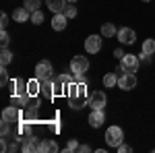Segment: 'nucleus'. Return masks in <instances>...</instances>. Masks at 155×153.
I'll list each match as a JSON object with an SVG mask.
<instances>
[{
    "label": "nucleus",
    "instance_id": "obj_1",
    "mask_svg": "<svg viewBox=\"0 0 155 153\" xmlns=\"http://www.w3.org/2000/svg\"><path fill=\"white\" fill-rule=\"evenodd\" d=\"M68 104H71L72 110H81V108L87 104V85L85 83H72L68 85Z\"/></svg>",
    "mask_w": 155,
    "mask_h": 153
},
{
    "label": "nucleus",
    "instance_id": "obj_2",
    "mask_svg": "<svg viewBox=\"0 0 155 153\" xmlns=\"http://www.w3.org/2000/svg\"><path fill=\"white\" fill-rule=\"evenodd\" d=\"M122 141H124V132L120 126H110L106 130V143L110 147H118V145H122Z\"/></svg>",
    "mask_w": 155,
    "mask_h": 153
},
{
    "label": "nucleus",
    "instance_id": "obj_3",
    "mask_svg": "<svg viewBox=\"0 0 155 153\" xmlns=\"http://www.w3.org/2000/svg\"><path fill=\"white\" fill-rule=\"evenodd\" d=\"M120 66H122L124 72H137V68H139V58L134 54H124L120 58Z\"/></svg>",
    "mask_w": 155,
    "mask_h": 153
},
{
    "label": "nucleus",
    "instance_id": "obj_4",
    "mask_svg": "<svg viewBox=\"0 0 155 153\" xmlns=\"http://www.w3.org/2000/svg\"><path fill=\"white\" fill-rule=\"evenodd\" d=\"M21 118H23L21 108H17V106H8L4 112H2V120H6V122H11V124H19Z\"/></svg>",
    "mask_w": 155,
    "mask_h": 153
},
{
    "label": "nucleus",
    "instance_id": "obj_5",
    "mask_svg": "<svg viewBox=\"0 0 155 153\" xmlns=\"http://www.w3.org/2000/svg\"><path fill=\"white\" fill-rule=\"evenodd\" d=\"M118 87L120 89H124V91H130L137 87V77H134V72H122L118 79Z\"/></svg>",
    "mask_w": 155,
    "mask_h": 153
},
{
    "label": "nucleus",
    "instance_id": "obj_6",
    "mask_svg": "<svg viewBox=\"0 0 155 153\" xmlns=\"http://www.w3.org/2000/svg\"><path fill=\"white\" fill-rule=\"evenodd\" d=\"M89 71V60L85 56H74L71 60V72L72 75H79V72H87Z\"/></svg>",
    "mask_w": 155,
    "mask_h": 153
},
{
    "label": "nucleus",
    "instance_id": "obj_7",
    "mask_svg": "<svg viewBox=\"0 0 155 153\" xmlns=\"http://www.w3.org/2000/svg\"><path fill=\"white\" fill-rule=\"evenodd\" d=\"M118 39H120V44H124V46H132L137 42V33H134V29L124 27V29L118 31Z\"/></svg>",
    "mask_w": 155,
    "mask_h": 153
},
{
    "label": "nucleus",
    "instance_id": "obj_8",
    "mask_svg": "<svg viewBox=\"0 0 155 153\" xmlns=\"http://www.w3.org/2000/svg\"><path fill=\"white\" fill-rule=\"evenodd\" d=\"M35 77L39 81H44V79H52V64H50L48 60H44V62H39L35 66Z\"/></svg>",
    "mask_w": 155,
    "mask_h": 153
},
{
    "label": "nucleus",
    "instance_id": "obj_9",
    "mask_svg": "<svg viewBox=\"0 0 155 153\" xmlns=\"http://www.w3.org/2000/svg\"><path fill=\"white\" fill-rule=\"evenodd\" d=\"M89 106H91V110H104V106H106V93L104 91L91 93L89 95Z\"/></svg>",
    "mask_w": 155,
    "mask_h": 153
},
{
    "label": "nucleus",
    "instance_id": "obj_10",
    "mask_svg": "<svg viewBox=\"0 0 155 153\" xmlns=\"http://www.w3.org/2000/svg\"><path fill=\"white\" fill-rule=\"evenodd\" d=\"M85 50H87L89 54H97V52L101 50V37L99 35H89L85 39Z\"/></svg>",
    "mask_w": 155,
    "mask_h": 153
},
{
    "label": "nucleus",
    "instance_id": "obj_11",
    "mask_svg": "<svg viewBox=\"0 0 155 153\" xmlns=\"http://www.w3.org/2000/svg\"><path fill=\"white\" fill-rule=\"evenodd\" d=\"M21 149L25 153H33V151H39V145H37V139L33 135H27L23 139V145H21Z\"/></svg>",
    "mask_w": 155,
    "mask_h": 153
},
{
    "label": "nucleus",
    "instance_id": "obj_12",
    "mask_svg": "<svg viewBox=\"0 0 155 153\" xmlns=\"http://www.w3.org/2000/svg\"><path fill=\"white\" fill-rule=\"evenodd\" d=\"M104 122H106L104 110H91V114H89V124H91L93 128H99Z\"/></svg>",
    "mask_w": 155,
    "mask_h": 153
},
{
    "label": "nucleus",
    "instance_id": "obj_13",
    "mask_svg": "<svg viewBox=\"0 0 155 153\" xmlns=\"http://www.w3.org/2000/svg\"><path fill=\"white\" fill-rule=\"evenodd\" d=\"M39 89H41V93L46 95V99H52V97H54V79H44V81H39Z\"/></svg>",
    "mask_w": 155,
    "mask_h": 153
},
{
    "label": "nucleus",
    "instance_id": "obj_14",
    "mask_svg": "<svg viewBox=\"0 0 155 153\" xmlns=\"http://www.w3.org/2000/svg\"><path fill=\"white\" fill-rule=\"evenodd\" d=\"M46 4L54 15H58V12H64V8L68 6V0H46Z\"/></svg>",
    "mask_w": 155,
    "mask_h": 153
},
{
    "label": "nucleus",
    "instance_id": "obj_15",
    "mask_svg": "<svg viewBox=\"0 0 155 153\" xmlns=\"http://www.w3.org/2000/svg\"><path fill=\"white\" fill-rule=\"evenodd\" d=\"M66 21H68V17H66L64 12L54 15V19H52V29H54V31H62V29L66 27Z\"/></svg>",
    "mask_w": 155,
    "mask_h": 153
},
{
    "label": "nucleus",
    "instance_id": "obj_16",
    "mask_svg": "<svg viewBox=\"0 0 155 153\" xmlns=\"http://www.w3.org/2000/svg\"><path fill=\"white\" fill-rule=\"evenodd\" d=\"M11 87H12V95H27V83L23 79H15L11 83Z\"/></svg>",
    "mask_w": 155,
    "mask_h": 153
},
{
    "label": "nucleus",
    "instance_id": "obj_17",
    "mask_svg": "<svg viewBox=\"0 0 155 153\" xmlns=\"http://www.w3.org/2000/svg\"><path fill=\"white\" fill-rule=\"evenodd\" d=\"M39 151L41 153H56L58 151V145H56V141H52V139H44V141L39 143Z\"/></svg>",
    "mask_w": 155,
    "mask_h": 153
},
{
    "label": "nucleus",
    "instance_id": "obj_18",
    "mask_svg": "<svg viewBox=\"0 0 155 153\" xmlns=\"http://www.w3.org/2000/svg\"><path fill=\"white\" fill-rule=\"evenodd\" d=\"M12 19L17 23H27L29 21V11L25 6H19V8H15V12H12Z\"/></svg>",
    "mask_w": 155,
    "mask_h": 153
},
{
    "label": "nucleus",
    "instance_id": "obj_19",
    "mask_svg": "<svg viewBox=\"0 0 155 153\" xmlns=\"http://www.w3.org/2000/svg\"><path fill=\"white\" fill-rule=\"evenodd\" d=\"M64 93H68V85L62 81L60 77H56L54 79V97L56 95H64Z\"/></svg>",
    "mask_w": 155,
    "mask_h": 153
},
{
    "label": "nucleus",
    "instance_id": "obj_20",
    "mask_svg": "<svg viewBox=\"0 0 155 153\" xmlns=\"http://www.w3.org/2000/svg\"><path fill=\"white\" fill-rule=\"evenodd\" d=\"M27 93L29 95H37V93H41V89H39V79H31V81L27 83Z\"/></svg>",
    "mask_w": 155,
    "mask_h": 153
},
{
    "label": "nucleus",
    "instance_id": "obj_21",
    "mask_svg": "<svg viewBox=\"0 0 155 153\" xmlns=\"http://www.w3.org/2000/svg\"><path fill=\"white\" fill-rule=\"evenodd\" d=\"M37 108H39V106L25 108V112H23V118L27 120V122H33V120H37Z\"/></svg>",
    "mask_w": 155,
    "mask_h": 153
},
{
    "label": "nucleus",
    "instance_id": "obj_22",
    "mask_svg": "<svg viewBox=\"0 0 155 153\" xmlns=\"http://www.w3.org/2000/svg\"><path fill=\"white\" fill-rule=\"evenodd\" d=\"M101 35H104V37L118 35V31H116V27H114V23H104V25H101Z\"/></svg>",
    "mask_w": 155,
    "mask_h": 153
},
{
    "label": "nucleus",
    "instance_id": "obj_23",
    "mask_svg": "<svg viewBox=\"0 0 155 153\" xmlns=\"http://www.w3.org/2000/svg\"><path fill=\"white\" fill-rule=\"evenodd\" d=\"M23 6L29 12H35V11H39V6H41V0H25Z\"/></svg>",
    "mask_w": 155,
    "mask_h": 153
},
{
    "label": "nucleus",
    "instance_id": "obj_24",
    "mask_svg": "<svg viewBox=\"0 0 155 153\" xmlns=\"http://www.w3.org/2000/svg\"><path fill=\"white\" fill-rule=\"evenodd\" d=\"M104 85H106L107 89H110V87H114V85H118V79H116V75H114V72H107L106 77H104Z\"/></svg>",
    "mask_w": 155,
    "mask_h": 153
},
{
    "label": "nucleus",
    "instance_id": "obj_25",
    "mask_svg": "<svg viewBox=\"0 0 155 153\" xmlns=\"http://www.w3.org/2000/svg\"><path fill=\"white\" fill-rule=\"evenodd\" d=\"M143 52H145V54H149V56L153 54V52H155V39H145V42H143Z\"/></svg>",
    "mask_w": 155,
    "mask_h": 153
},
{
    "label": "nucleus",
    "instance_id": "obj_26",
    "mask_svg": "<svg viewBox=\"0 0 155 153\" xmlns=\"http://www.w3.org/2000/svg\"><path fill=\"white\" fill-rule=\"evenodd\" d=\"M11 60H12V52H11V50H6V48H2V54H0V62H2V66H6Z\"/></svg>",
    "mask_w": 155,
    "mask_h": 153
},
{
    "label": "nucleus",
    "instance_id": "obj_27",
    "mask_svg": "<svg viewBox=\"0 0 155 153\" xmlns=\"http://www.w3.org/2000/svg\"><path fill=\"white\" fill-rule=\"evenodd\" d=\"M64 15H66L68 19H74V17H77V6H72V2H71V4L64 8Z\"/></svg>",
    "mask_w": 155,
    "mask_h": 153
},
{
    "label": "nucleus",
    "instance_id": "obj_28",
    "mask_svg": "<svg viewBox=\"0 0 155 153\" xmlns=\"http://www.w3.org/2000/svg\"><path fill=\"white\" fill-rule=\"evenodd\" d=\"M41 21H44V15H41V12H39V11L31 12V23H33V25H39V23H41Z\"/></svg>",
    "mask_w": 155,
    "mask_h": 153
},
{
    "label": "nucleus",
    "instance_id": "obj_29",
    "mask_svg": "<svg viewBox=\"0 0 155 153\" xmlns=\"http://www.w3.org/2000/svg\"><path fill=\"white\" fill-rule=\"evenodd\" d=\"M19 132L21 135H31V124H27V120L19 124Z\"/></svg>",
    "mask_w": 155,
    "mask_h": 153
},
{
    "label": "nucleus",
    "instance_id": "obj_30",
    "mask_svg": "<svg viewBox=\"0 0 155 153\" xmlns=\"http://www.w3.org/2000/svg\"><path fill=\"white\" fill-rule=\"evenodd\" d=\"M79 147H81V145H79V143L74 141V139H71V141H68V145H66V149H64V151H77V149H79Z\"/></svg>",
    "mask_w": 155,
    "mask_h": 153
},
{
    "label": "nucleus",
    "instance_id": "obj_31",
    "mask_svg": "<svg viewBox=\"0 0 155 153\" xmlns=\"http://www.w3.org/2000/svg\"><path fill=\"white\" fill-rule=\"evenodd\" d=\"M8 42H11V35H8V33H6V31L2 29V35H0V44H2V48L8 46Z\"/></svg>",
    "mask_w": 155,
    "mask_h": 153
},
{
    "label": "nucleus",
    "instance_id": "obj_32",
    "mask_svg": "<svg viewBox=\"0 0 155 153\" xmlns=\"http://www.w3.org/2000/svg\"><path fill=\"white\" fill-rule=\"evenodd\" d=\"M6 83H8V72H6V68H4V66H2V71H0V85L4 87Z\"/></svg>",
    "mask_w": 155,
    "mask_h": 153
},
{
    "label": "nucleus",
    "instance_id": "obj_33",
    "mask_svg": "<svg viewBox=\"0 0 155 153\" xmlns=\"http://www.w3.org/2000/svg\"><path fill=\"white\" fill-rule=\"evenodd\" d=\"M60 79H62V81L66 83V85H72V83H74V75H60Z\"/></svg>",
    "mask_w": 155,
    "mask_h": 153
},
{
    "label": "nucleus",
    "instance_id": "obj_34",
    "mask_svg": "<svg viewBox=\"0 0 155 153\" xmlns=\"http://www.w3.org/2000/svg\"><path fill=\"white\" fill-rule=\"evenodd\" d=\"M74 81H77V83H85V85H87V75H85V72L74 75Z\"/></svg>",
    "mask_w": 155,
    "mask_h": 153
},
{
    "label": "nucleus",
    "instance_id": "obj_35",
    "mask_svg": "<svg viewBox=\"0 0 155 153\" xmlns=\"http://www.w3.org/2000/svg\"><path fill=\"white\" fill-rule=\"evenodd\" d=\"M0 21H2V29H6V25H8V17H6V12H2V17H0Z\"/></svg>",
    "mask_w": 155,
    "mask_h": 153
},
{
    "label": "nucleus",
    "instance_id": "obj_36",
    "mask_svg": "<svg viewBox=\"0 0 155 153\" xmlns=\"http://www.w3.org/2000/svg\"><path fill=\"white\" fill-rule=\"evenodd\" d=\"M118 151L126 153V151H132V149H130V147H128V145H124V143H122V145H118Z\"/></svg>",
    "mask_w": 155,
    "mask_h": 153
},
{
    "label": "nucleus",
    "instance_id": "obj_37",
    "mask_svg": "<svg viewBox=\"0 0 155 153\" xmlns=\"http://www.w3.org/2000/svg\"><path fill=\"white\" fill-rule=\"evenodd\" d=\"M114 56H116V58H122V56H124V52H122V50H114Z\"/></svg>",
    "mask_w": 155,
    "mask_h": 153
},
{
    "label": "nucleus",
    "instance_id": "obj_38",
    "mask_svg": "<svg viewBox=\"0 0 155 153\" xmlns=\"http://www.w3.org/2000/svg\"><path fill=\"white\" fill-rule=\"evenodd\" d=\"M17 149H19V145H17V143L12 141L11 145H8V151H17Z\"/></svg>",
    "mask_w": 155,
    "mask_h": 153
},
{
    "label": "nucleus",
    "instance_id": "obj_39",
    "mask_svg": "<svg viewBox=\"0 0 155 153\" xmlns=\"http://www.w3.org/2000/svg\"><path fill=\"white\" fill-rule=\"evenodd\" d=\"M79 151L87 153V151H91V147H89V145H81V147H79Z\"/></svg>",
    "mask_w": 155,
    "mask_h": 153
},
{
    "label": "nucleus",
    "instance_id": "obj_40",
    "mask_svg": "<svg viewBox=\"0 0 155 153\" xmlns=\"http://www.w3.org/2000/svg\"><path fill=\"white\" fill-rule=\"evenodd\" d=\"M68 2H72V4H74V2H79V0H68Z\"/></svg>",
    "mask_w": 155,
    "mask_h": 153
},
{
    "label": "nucleus",
    "instance_id": "obj_41",
    "mask_svg": "<svg viewBox=\"0 0 155 153\" xmlns=\"http://www.w3.org/2000/svg\"><path fill=\"white\" fill-rule=\"evenodd\" d=\"M143 2H149V0H143Z\"/></svg>",
    "mask_w": 155,
    "mask_h": 153
}]
</instances>
